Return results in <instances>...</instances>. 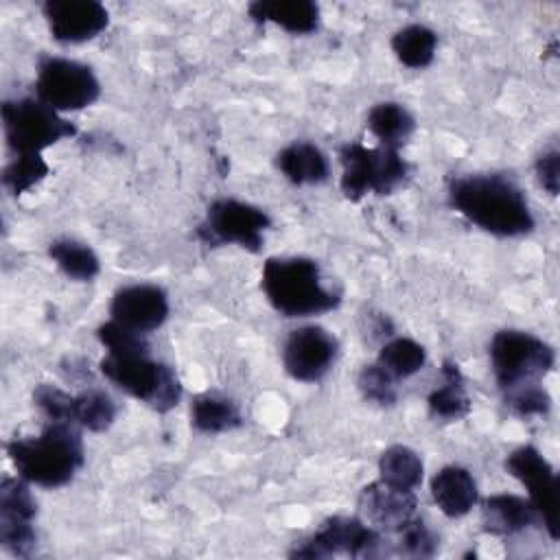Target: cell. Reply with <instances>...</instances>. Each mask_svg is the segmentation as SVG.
I'll use <instances>...</instances> for the list:
<instances>
[{
  "label": "cell",
  "mask_w": 560,
  "mask_h": 560,
  "mask_svg": "<svg viewBox=\"0 0 560 560\" xmlns=\"http://www.w3.org/2000/svg\"><path fill=\"white\" fill-rule=\"evenodd\" d=\"M448 203L494 236H523L536 225L523 190L505 175H464L448 182Z\"/></svg>",
  "instance_id": "1"
},
{
  "label": "cell",
  "mask_w": 560,
  "mask_h": 560,
  "mask_svg": "<svg viewBox=\"0 0 560 560\" xmlns=\"http://www.w3.org/2000/svg\"><path fill=\"white\" fill-rule=\"evenodd\" d=\"M7 455L24 481L42 488L66 486L85 459L79 427L66 422H46L37 438L7 442Z\"/></svg>",
  "instance_id": "2"
},
{
  "label": "cell",
  "mask_w": 560,
  "mask_h": 560,
  "mask_svg": "<svg viewBox=\"0 0 560 560\" xmlns=\"http://www.w3.org/2000/svg\"><path fill=\"white\" fill-rule=\"evenodd\" d=\"M260 287L284 317L322 315L339 306V293L322 284L319 265L306 256H271L262 265Z\"/></svg>",
  "instance_id": "3"
},
{
  "label": "cell",
  "mask_w": 560,
  "mask_h": 560,
  "mask_svg": "<svg viewBox=\"0 0 560 560\" xmlns=\"http://www.w3.org/2000/svg\"><path fill=\"white\" fill-rule=\"evenodd\" d=\"M98 370L112 385L158 413L171 411L182 398L177 374L166 363L151 359V352H107L98 361Z\"/></svg>",
  "instance_id": "4"
},
{
  "label": "cell",
  "mask_w": 560,
  "mask_h": 560,
  "mask_svg": "<svg viewBox=\"0 0 560 560\" xmlns=\"http://www.w3.org/2000/svg\"><path fill=\"white\" fill-rule=\"evenodd\" d=\"M341 192L350 201H361L365 195H389L409 177V162L387 147H365L346 142L339 149Z\"/></svg>",
  "instance_id": "5"
},
{
  "label": "cell",
  "mask_w": 560,
  "mask_h": 560,
  "mask_svg": "<svg viewBox=\"0 0 560 560\" xmlns=\"http://www.w3.org/2000/svg\"><path fill=\"white\" fill-rule=\"evenodd\" d=\"M490 365L501 392L525 383H540L556 363V350L525 330H499L490 341Z\"/></svg>",
  "instance_id": "6"
},
{
  "label": "cell",
  "mask_w": 560,
  "mask_h": 560,
  "mask_svg": "<svg viewBox=\"0 0 560 560\" xmlns=\"http://www.w3.org/2000/svg\"><path fill=\"white\" fill-rule=\"evenodd\" d=\"M4 140L13 155L42 153L63 138L77 136V127L39 98H13L0 107Z\"/></svg>",
  "instance_id": "7"
},
{
  "label": "cell",
  "mask_w": 560,
  "mask_h": 560,
  "mask_svg": "<svg viewBox=\"0 0 560 560\" xmlns=\"http://www.w3.org/2000/svg\"><path fill=\"white\" fill-rule=\"evenodd\" d=\"M271 228V217L247 201L217 199L208 206L195 236L208 247L238 245L252 254L262 249L265 230Z\"/></svg>",
  "instance_id": "8"
},
{
  "label": "cell",
  "mask_w": 560,
  "mask_h": 560,
  "mask_svg": "<svg viewBox=\"0 0 560 560\" xmlns=\"http://www.w3.org/2000/svg\"><path fill=\"white\" fill-rule=\"evenodd\" d=\"M98 96L101 83L90 66L66 57H39L35 98L42 103L61 114L90 107Z\"/></svg>",
  "instance_id": "9"
},
{
  "label": "cell",
  "mask_w": 560,
  "mask_h": 560,
  "mask_svg": "<svg viewBox=\"0 0 560 560\" xmlns=\"http://www.w3.org/2000/svg\"><path fill=\"white\" fill-rule=\"evenodd\" d=\"M330 556L383 558L387 556V538L359 516H330L311 538L291 551V558L308 560Z\"/></svg>",
  "instance_id": "10"
},
{
  "label": "cell",
  "mask_w": 560,
  "mask_h": 560,
  "mask_svg": "<svg viewBox=\"0 0 560 560\" xmlns=\"http://www.w3.org/2000/svg\"><path fill=\"white\" fill-rule=\"evenodd\" d=\"M505 470L527 488V499L532 501L540 525L547 529L551 540H558V510H560V490L558 475L545 455L532 446H518L505 457Z\"/></svg>",
  "instance_id": "11"
},
{
  "label": "cell",
  "mask_w": 560,
  "mask_h": 560,
  "mask_svg": "<svg viewBox=\"0 0 560 560\" xmlns=\"http://www.w3.org/2000/svg\"><path fill=\"white\" fill-rule=\"evenodd\" d=\"M339 343L332 332L322 326L306 324L293 328L282 348V365L287 374L300 383L319 381L335 363Z\"/></svg>",
  "instance_id": "12"
},
{
  "label": "cell",
  "mask_w": 560,
  "mask_h": 560,
  "mask_svg": "<svg viewBox=\"0 0 560 560\" xmlns=\"http://www.w3.org/2000/svg\"><path fill=\"white\" fill-rule=\"evenodd\" d=\"M42 11L52 39L61 44L94 39L109 24V13L98 0H46Z\"/></svg>",
  "instance_id": "13"
},
{
  "label": "cell",
  "mask_w": 560,
  "mask_h": 560,
  "mask_svg": "<svg viewBox=\"0 0 560 560\" xmlns=\"http://www.w3.org/2000/svg\"><path fill=\"white\" fill-rule=\"evenodd\" d=\"M359 514L370 527L392 536L418 514L416 490H402L376 479L361 490Z\"/></svg>",
  "instance_id": "14"
},
{
  "label": "cell",
  "mask_w": 560,
  "mask_h": 560,
  "mask_svg": "<svg viewBox=\"0 0 560 560\" xmlns=\"http://www.w3.org/2000/svg\"><path fill=\"white\" fill-rule=\"evenodd\" d=\"M168 298L158 284H127L118 289L109 302V319L136 330L151 332L168 317Z\"/></svg>",
  "instance_id": "15"
},
{
  "label": "cell",
  "mask_w": 560,
  "mask_h": 560,
  "mask_svg": "<svg viewBox=\"0 0 560 560\" xmlns=\"http://www.w3.org/2000/svg\"><path fill=\"white\" fill-rule=\"evenodd\" d=\"M431 497L444 516L462 518L477 505L479 490L468 468L448 464L431 477Z\"/></svg>",
  "instance_id": "16"
},
{
  "label": "cell",
  "mask_w": 560,
  "mask_h": 560,
  "mask_svg": "<svg viewBox=\"0 0 560 560\" xmlns=\"http://www.w3.org/2000/svg\"><path fill=\"white\" fill-rule=\"evenodd\" d=\"M540 523L529 499L499 492L481 501V525L492 536H514L532 525Z\"/></svg>",
  "instance_id": "17"
},
{
  "label": "cell",
  "mask_w": 560,
  "mask_h": 560,
  "mask_svg": "<svg viewBox=\"0 0 560 560\" xmlns=\"http://www.w3.org/2000/svg\"><path fill=\"white\" fill-rule=\"evenodd\" d=\"M247 15L256 24H278L293 35H308L319 24V7L313 0H254Z\"/></svg>",
  "instance_id": "18"
},
{
  "label": "cell",
  "mask_w": 560,
  "mask_h": 560,
  "mask_svg": "<svg viewBox=\"0 0 560 560\" xmlns=\"http://www.w3.org/2000/svg\"><path fill=\"white\" fill-rule=\"evenodd\" d=\"M276 166L295 186L322 184L330 175L326 153L313 142H291L276 155Z\"/></svg>",
  "instance_id": "19"
},
{
  "label": "cell",
  "mask_w": 560,
  "mask_h": 560,
  "mask_svg": "<svg viewBox=\"0 0 560 560\" xmlns=\"http://www.w3.org/2000/svg\"><path fill=\"white\" fill-rule=\"evenodd\" d=\"M427 405L429 413L444 422H455L470 413V398L466 394L464 374L455 361L446 359L442 363V385L429 394Z\"/></svg>",
  "instance_id": "20"
},
{
  "label": "cell",
  "mask_w": 560,
  "mask_h": 560,
  "mask_svg": "<svg viewBox=\"0 0 560 560\" xmlns=\"http://www.w3.org/2000/svg\"><path fill=\"white\" fill-rule=\"evenodd\" d=\"M368 129L378 140L381 147L398 151L413 133L416 118L405 105L385 101V103H376L368 112Z\"/></svg>",
  "instance_id": "21"
},
{
  "label": "cell",
  "mask_w": 560,
  "mask_h": 560,
  "mask_svg": "<svg viewBox=\"0 0 560 560\" xmlns=\"http://www.w3.org/2000/svg\"><path fill=\"white\" fill-rule=\"evenodd\" d=\"M190 424L201 433H223L243 424V416L234 400L217 394H197L190 402Z\"/></svg>",
  "instance_id": "22"
},
{
  "label": "cell",
  "mask_w": 560,
  "mask_h": 560,
  "mask_svg": "<svg viewBox=\"0 0 560 560\" xmlns=\"http://www.w3.org/2000/svg\"><path fill=\"white\" fill-rule=\"evenodd\" d=\"M435 48L438 35L424 24H407L392 35V50L396 59L411 70L427 68L435 57Z\"/></svg>",
  "instance_id": "23"
},
{
  "label": "cell",
  "mask_w": 560,
  "mask_h": 560,
  "mask_svg": "<svg viewBox=\"0 0 560 560\" xmlns=\"http://www.w3.org/2000/svg\"><path fill=\"white\" fill-rule=\"evenodd\" d=\"M424 464L422 457L402 444H394L385 448L378 457V479L402 488V490H416L422 483Z\"/></svg>",
  "instance_id": "24"
},
{
  "label": "cell",
  "mask_w": 560,
  "mask_h": 560,
  "mask_svg": "<svg viewBox=\"0 0 560 560\" xmlns=\"http://www.w3.org/2000/svg\"><path fill=\"white\" fill-rule=\"evenodd\" d=\"M48 256L52 262L72 280L88 282L98 276L101 262L96 252L81 241L74 238H55L48 245Z\"/></svg>",
  "instance_id": "25"
},
{
  "label": "cell",
  "mask_w": 560,
  "mask_h": 560,
  "mask_svg": "<svg viewBox=\"0 0 560 560\" xmlns=\"http://www.w3.org/2000/svg\"><path fill=\"white\" fill-rule=\"evenodd\" d=\"M70 420L79 429L103 433L116 420V402L103 389H96V387L83 389L81 394H72Z\"/></svg>",
  "instance_id": "26"
},
{
  "label": "cell",
  "mask_w": 560,
  "mask_h": 560,
  "mask_svg": "<svg viewBox=\"0 0 560 560\" xmlns=\"http://www.w3.org/2000/svg\"><path fill=\"white\" fill-rule=\"evenodd\" d=\"M424 361H427V350L409 337H392L381 346L378 359H376V363L396 381L409 378L416 372H420Z\"/></svg>",
  "instance_id": "27"
},
{
  "label": "cell",
  "mask_w": 560,
  "mask_h": 560,
  "mask_svg": "<svg viewBox=\"0 0 560 560\" xmlns=\"http://www.w3.org/2000/svg\"><path fill=\"white\" fill-rule=\"evenodd\" d=\"M435 549H438V536L427 527V523L418 514L402 529L392 534V540L387 538V556L431 558Z\"/></svg>",
  "instance_id": "28"
},
{
  "label": "cell",
  "mask_w": 560,
  "mask_h": 560,
  "mask_svg": "<svg viewBox=\"0 0 560 560\" xmlns=\"http://www.w3.org/2000/svg\"><path fill=\"white\" fill-rule=\"evenodd\" d=\"M48 175V164L39 153H24L13 155V160L2 171V186L20 197L28 188H33L37 182H42Z\"/></svg>",
  "instance_id": "29"
},
{
  "label": "cell",
  "mask_w": 560,
  "mask_h": 560,
  "mask_svg": "<svg viewBox=\"0 0 560 560\" xmlns=\"http://www.w3.org/2000/svg\"><path fill=\"white\" fill-rule=\"evenodd\" d=\"M37 503L28 490V481L18 477H4L0 483V518L33 521Z\"/></svg>",
  "instance_id": "30"
},
{
  "label": "cell",
  "mask_w": 560,
  "mask_h": 560,
  "mask_svg": "<svg viewBox=\"0 0 560 560\" xmlns=\"http://www.w3.org/2000/svg\"><path fill=\"white\" fill-rule=\"evenodd\" d=\"M503 402L510 413L518 418L547 416L551 409V396L540 383H525L503 392Z\"/></svg>",
  "instance_id": "31"
},
{
  "label": "cell",
  "mask_w": 560,
  "mask_h": 560,
  "mask_svg": "<svg viewBox=\"0 0 560 560\" xmlns=\"http://www.w3.org/2000/svg\"><path fill=\"white\" fill-rule=\"evenodd\" d=\"M357 387L361 396L378 407H392L396 405V378L387 374L378 363H370L359 372Z\"/></svg>",
  "instance_id": "32"
},
{
  "label": "cell",
  "mask_w": 560,
  "mask_h": 560,
  "mask_svg": "<svg viewBox=\"0 0 560 560\" xmlns=\"http://www.w3.org/2000/svg\"><path fill=\"white\" fill-rule=\"evenodd\" d=\"M33 402L44 413L46 422L72 424V420H70L72 394H68V392H63V389H59L50 383H39L33 392Z\"/></svg>",
  "instance_id": "33"
},
{
  "label": "cell",
  "mask_w": 560,
  "mask_h": 560,
  "mask_svg": "<svg viewBox=\"0 0 560 560\" xmlns=\"http://www.w3.org/2000/svg\"><path fill=\"white\" fill-rule=\"evenodd\" d=\"M534 171H536L538 184H540L549 195L556 197L558 190H560V153H558L556 149L540 153V155L536 158Z\"/></svg>",
  "instance_id": "34"
}]
</instances>
